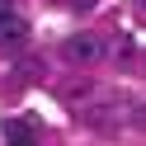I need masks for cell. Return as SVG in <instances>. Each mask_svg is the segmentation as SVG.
Wrapping results in <instances>:
<instances>
[{"mask_svg": "<svg viewBox=\"0 0 146 146\" xmlns=\"http://www.w3.org/2000/svg\"><path fill=\"white\" fill-rule=\"evenodd\" d=\"M61 57H66V61H76V66H90V61H99V57H104V42H99L94 33H76V38H66Z\"/></svg>", "mask_w": 146, "mask_h": 146, "instance_id": "6da1fadb", "label": "cell"}, {"mask_svg": "<svg viewBox=\"0 0 146 146\" xmlns=\"http://www.w3.org/2000/svg\"><path fill=\"white\" fill-rule=\"evenodd\" d=\"M24 38H29V24L19 14H10V19L0 24V42H24Z\"/></svg>", "mask_w": 146, "mask_h": 146, "instance_id": "3957f363", "label": "cell"}, {"mask_svg": "<svg viewBox=\"0 0 146 146\" xmlns=\"http://www.w3.org/2000/svg\"><path fill=\"white\" fill-rule=\"evenodd\" d=\"M10 14H14V5H10V0H0V24L10 19Z\"/></svg>", "mask_w": 146, "mask_h": 146, "instance_id": "277c9868", "label": "cell"}, {"mask_svg": "<svg viewBox=\"0 0 146 146\" xmlns=\"http://www.w3.org/2000/svg\"><path fill=\"white\" fill-rule=\"evenodd\" d=\"M137 5H141V10H146V0H137Z\"/></svg>", "mask_w": 146, "mask_h": 146, "instance_id": "5b68a950", "label": "cell"}, {"mask_svg": "<svg viewBox=\"0 0 146 146\" xmlns=\"http://www.w3.org/2000/svg\"><path fill=\"white\" fill-rule=\"evenodd\" d=\"M5 137H10V146H33V123L29 118H10L5 123Z\"/></svg>", "mask_w": 146, "mask_h": 146, "instance_id": "7a4b0ae2", "label": "cell"}]
</instances>
